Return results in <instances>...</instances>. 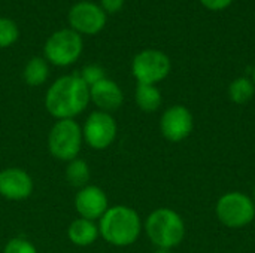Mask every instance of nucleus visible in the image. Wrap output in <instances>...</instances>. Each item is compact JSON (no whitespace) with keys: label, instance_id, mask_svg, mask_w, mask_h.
I'll use <instances>...</instances> for the list:
<instances>
[{"label":"nucleus","instance_id":"obj_1","mask_svg":"<svg viewBox=\"0 0 255 253\" xmlns=\"http://www.w3.org/2000/svg\"><path fill=\"white\" fill-rule=\"evenodd\" d=\"M90 103V88L79 73L58 78L46 91L45 107L51 116L58 119H73L85 110Z\"/></svg>","mask_w":255,"mask_h":253},{"label":"nucleus","instance_id":"obj_2","mask_svg":"<svg viewBox=\"0 0 255 253\" xmlns=\"http://www.w3.org/2000/svg\"><path fill=\"white\" fill-rule=\"evenodd\" d=\"M143 230L139 213L128 206H114L99 221V233L103 240L117 248H127L137 242Z\"/></svg>","mask_w":255,"mask_h":253},{"label":"nucleus","instance_id":"obj_3","mask_svg":"<svg viewBox=\"0 0 255 253\" xmlns=\"http://www.w3.org/2000/svg\"><path fill=\"white\" fill-rule=\"evenodd\" d=\"M143 230L157 249H173L185 239V222L182 216L169 207H160L149 213Z\"/></svg>","mask_w":255,"mask_h":253},{"label":"nucleus","instance_id":"obj_4","mask_svg":"<svg viewBox=\"0 0 255 253\" xmlns=\"http://www.w3.org/2000/svg\"><path fill=\"white\" fill-rule=\"evenodd\" d=\"M82 128L75 119H58L48 133V149L55 160L72 161L82 148Z\"/></svg>","mask_w":255,"mask_h":253},{"label":"nucleus","instance_id":"obj_5","mask_svg":"<svg viewBox=\"0 0 255 253\" xmlns=\"http://www.w3.org/2000/svg\"><path fill=\"white\" fill-rule=\"evenodd\" d=\"M215 215L227 228H245L255 219L254 200L239 191L227 192L217 201Z\"/></svg>","mask_w":255,"mask_h":253},{"label":"nucleus","instance_id":"obj_6","mask_svg":"<svg viewBox=\"0 0 255 253\" xmlns=\"http://www.w3.org/2000/svg\"><path fill=\"white\" fill-rule=\"evenodd\" d=\"M84 49L82 37L72 28L55 31L48 37L43 46L45 60L54 66L66 67L78 61Z\"/></svg>","mask_w":255,"mask_h":253},{"label":"nucleus","instance_id":"obj_7","mask_svg":"<svg viewBox=\"0 0 255 253\" xmlns=\"http://www.w3.org/2000/svg\"><path fill=\"white\" fill-rule=\"evenodd\" d=\"M170 69V58L160 49H143L131 61V73L137 84L157 85L169 76Z\"/></svg>","mask_w":255,"mask_h":253},{"label":"nucleus","instance_id":"obj_8","mask_svg":"<svg viewBox=\"0 0 255 253\" xmlns=\"http://www.w3.org/2000/svg\"><path fill=\"white\" fill-rule=\"evenodd\" d=\"M117 134H118V125L115 118L111 113L102 110H96L90 113L82 128V136L85 143L96 151L108 149L115 142Z\"/></svg>","mask_w":255,"mask_h":253},{"label":"nucleus","instance_id":"obj_9","mask_svg":"<svg viewBox=\"0 0 255 253\" xmlns=\"http://www.w3.org/2000/svg\"><path fill=\"white\" fill-rule=\"evenodd\" d=\"M194 128V116L188 107L173 104L167 107L160 119V131L163 137L172 143L185 140Z\"/></svg>","mask_w":255,"mask_h":253},{"label":"nucleus","instance_id":"obj_10","mask_svg":"<svg viewBox=\"0 0 255 253\" xmlns=\"http://www.w3.org/2000/svg\"><path fill=\"white\" fill-rule=\"evenodd\" d=\"M106 12L93 1H79L69 10V24L79 34H97L106 25Z\"/></svg>","mask_w":255,"mask_h":253},{"label":"nucleus","instance_id":"obj_11","mask_svg":"<svg viewBox=\"0 0 255 253\" xmlns=\"http://www.w3.org/2000/svg\"><path fill=\"white\" fill-rule=\"evenodd\" d=\"M75 209L79 218L88 221H100V218L109 209V200L106 192L96 185H87L81 188L75 195Z\"/></svg>","mask_w":255,"mask_h":253},{"label":"nucleus","instance_id":"obj_12","mask_svg":"<svg viewBox=\"0 0 255 253\" xmlns=\"http://www.w3.org/2000/svg\"><path fill=\"white\" fill-rule=\"evenodd\" d=\"M34 182L31 176L18 167L0 170V195L6 200L21 201L33 194Z\"/></svg>","mask_w":255,"mask_h":253},{"label":"nucleus","instance_id":"obj_13","mask_svg":"<svg viewBox=\"0 0 255 253\" xmlns=\"http://www.w3.org/2000/svg\"><path fill=\"white\" fill-rule=\"evenodd\" d=\"M90 101H93L99 110L112 113L123 106L124 92L115 81L105 78L103 81L90 86Z\"/></svg>","mask_w":255,"mask_h":253},{"label":"nucleus","instance_id":"obj_14","mask_svg":"<svg viewBox=\"0 0 255 253\" xmlns=\"http://www.w3.org/2000/svg\"><path fill=\"white\" fill-rule=\"evenodd\" d=\"M99 236H100L99 225L94 221H88L84 218L75 219L67 228L69 240L75 246H79V248H87V246L93 245Z\"/></svg>","mask_w":255,"mask_h":253},{"label":"nucleus","instance_id":"obj_15","mask_svg":"<svg viewBox=\"0 0 255 253\" xmlns=\"http://www.w3.org/2000/svg\"><path fill=\"white\" fill-rule=\"evenodd\" d=\"M134 100L137 107L145 113L157 112L163 103V97L157 85H146V84H137L134 91Z\"/></svg>","mask_w":255,"mask_h":253},{"label":"nucleus","instance_id":"obj_16","mask_svg":"<svg viewBox=\"0 0 255 253\" xmlns=\"http://www.w3.org/2000/svg\"><path fill=\"white\" fill-rule=\"evenodd\" d=\"M49 76V64L42 57H33L24 67L22 78L30 86H40Z\"/></svg>","mask_w":255,"mask_h":253},{"label":"nucleus","instance_id":"obj_17","mask_svg":"<svg viewBox=\"0 0 255 253\" xmlns=\"http://www.w3.org/2000/svg\"><path fill=\"white\" fill-rule=\"evenodd\" d=\"M90 177H91V171H90L87 161L79 160V158L69 161L66 167V180L70 186L81 189L88 185Z\"/></svg>","mask_w":255,"mask_h":253},{"label":"nucleus","instance_id":"obj_18","mask_svg":"<svg viewBox=\"0 0 255 253\" xmlns=\"http://www.w3.org/2000/svg\"><path fill=\"white\" fill-rule=\"evenodd\" d=\"M255 95V84L250 78H238L229 85V97L236 104H247Z\"/></svg>","mask_w":255,"mask_h":253},{"label":"nucleus","instance_id":"obj_19","mask_svg":"<svg viewBox=\"0 0 255 253\" xmlns=\"http://www.w3.org/2000/svg\"><path fill=\"white\" fill-rule=\"evenodd\" d=\"M19 36L18 25L6 16H0V48L12 46Z\"/></svg>","mask_w":255,"mask_h":253},{"label":"nucleus","instance_id":"obj_20","mask_svg":"<svg viewBox=\"0 0 255 253\" xmlns=\"http://www.w3.org/2000/svg\"><path fill=\"white\" fill-rule=\"evenodd\" d=\"M79 76L82 78V81L90 86L96 85L97 82L103 81L106 78V72L105 69L100 66V64H87L81 72H79Z\"/></svg>","mask_w":255,"mask_h":253},{"label":"nucleus","instance_id":"obj_21","mask_svg":"<svg viewBox=\"0 0 255 253\" xmlns=\"http://www.w3.org/2000/svg\"><path fill=\"white\" fill-rule=\"evenodd\" d=\"M3 253H37V249L28 240L21 239V237H15V239H10L4 245Z\"/></svg>","mask_w":255,"mask_h":253},{"label":"nucleus","instance_id":"obj_22","mask_svg":"<svg viewBox=\"0 0 255 253\" xmlns=\"http://www.w3.org/2000/svg\"><path fill=\"white\" fill-rule=\"evenodd\" d=\"M200 3H202L206 9L214 10V12H218V10L227 9V7L233 3V0H200Z\"/></svg>","mask_w":255,"mask_h":253},{"label":"nucleus","instance_id":"obj_23","mask_svg":"<svg viewBox=\"0 0 255 253\" xmlns=\"http://www.w3.org/2000/svg\"><path fill=\"white\" fill-rule=\"evenodd\" d=\"M100 6L106 13H117L123 9L124 0H100Z\"/></svg>","mask_w":255,"mask_h":253},{"label":"nucleus","instance_id":"obj_24","mask_svg":"<svg viewBox=\"0 0 255 253\" xmlns=\"http://www.w3.org/2000/svg\"><path fill=\"white\" fill-rule=\"evenodd\" d=\"M154 253H172L170 251H167V249H157Z\"/></svg>","mask_w":255,"mask_h":253},{"label":"nucleus","instance_id":"obj_25","mask_svg":"<svg viewBox=\"0 0 255 253\" xmlns=\"http://www.w3.org/2000/svg\"><path fill=\"white\" fill-rule=\"evenodd\" d=\"M253 82L255 84V67H254V70H253Z\"/></svg>","mask_w":255,"mask_h":253},{"label":"nucleus","instance_id":"obj_26","mask_svg":"<svg viewBox=\"0 0 255 253\" xmlns=\"http://www.w3.org/2000/svg\"><path fill=\"white\" fill-rule=\"evenodd\" d=\"M253 200H254V203H255V186H254V191H253Z\"/></svg>","mask_w":255,"mask_h":253}]
</instances>
